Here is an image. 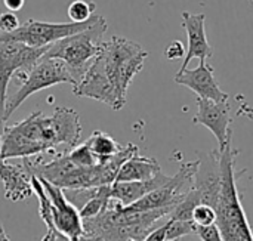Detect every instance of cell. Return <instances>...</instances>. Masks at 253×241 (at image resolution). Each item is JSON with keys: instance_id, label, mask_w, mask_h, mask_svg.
Returning a JSON list of instances; mask_svg holds the SVG:
<instances>
[{"instance_id": "7a4b0ae2", "label": "cell", "mask_w": 253, "mask_h": 241, "mask_svg": "<svg viewBox=\"0 0 253 241\" xmlns=\"http://www.w3.org/2000/svg\"><path fill=\"white\" fill-rule=\"evenodd\" d=\"M173 209H156L147 212H133L120 203H111L102 215L83 221V234L96 237L101 241H142L151 231L156 222L168 218Z\"/></svg>"}, {"instance_id": "4fadbf2b", "label": "cell", "mask_w": 253, "mask_h": 241, "mask_svg": "<svg viewBox=\"0 0 253 241\" xmlns=\"http://www.w3.org/2000/svg\"><path fill=\"white\" fill-rule=\"evenodd\" d=\"M175 83L188 87L193 90L197 98L211 99L215 102H228L230 95L224 92L219 84L216 83L213 67L209 65L206 61H200L197 68L178 71L175 76Z\"/></svg>"}, {"instance_id": "9a60e30c", "label": "cell", "mask_w": 253, "mask_h": 241, "mask_svg": "<svg viewBox=\"0 0 253 241\" xmlns=\"http://www.w3.org/2000/svg\"><path fill=\"white\" fill-rule=\"evenodd\" d=\"M0 181L4 187V197L10 201H22L33 196L31 178L24 164L9 163L0 159Z\"/></svg>"}, {"instance_id": "603a6c76", "label": "cell", "mask_w": 253, "mask_h": 241, "mask_svg": "<svg viewBox=\"0 0 253 241\" xmlns=\"http://www.w3.org/2000/svg\"><path fill=\"white\" fill-rule=\"evenodd\" d=\"M64 194H65L67 200L77 210H80L87 201H90L93 197H96L98 187H92V188H77V190H64Z\"/></svg>"}, {"instance_id": "5b68a950", "label": "cell", "mask_w": 253, "mask_h": 241, "mask_svg": "<svg viewBox=\"0 0 253 241\" xmlns=\"http://www.w3.org/2000/svg\"><path fill=\"white\" fill-rule=\"evenodd\" d=\"M15 76L19 80V87L6 99L4 121H7V119L19 108V105L31 95L59 83H70L73 86L76 84L67 65L62 61L46 56H42L30 70L19 71Z\"/></svg>"}, {"instance_id": "484cf974", "label": "cell", "mask_w": 253, "mask_h": 241, "mask_svg": "<svg viewBox=\"0 0 253 241\" xmlns=\"http://www.w3.org/2000/svg\"><path fill=\"white\" fill-rule=\"evenodd\" d=\"M196 236H199V239L202 241H224L216 224L211 227H197Z\"/></svg>"}, {"instance_id": "1f68e13d", "label": "cell", "mask_w": 253, "mask_h": 241, "mask_svg": "<svg viewBox=\"0 0 253 241\" xmlns=\"http://www.w3.org/2000/svg\"><path fill=\"white\" fill-rule=\"evenodd\" d=\"M56 241H76V240H68L67 237L61 236V234H56Z\"/></svg>"}, {"instance_id": "ba28073f", "label": "cell", "mask_w": 253, "mask_h": 241, "mask_svg": "<svg viewBox=\"0 0 253 241\" xmlns=\"http://www.w3.org/2000/svg\"><path fill=\"white\" fill-rule=\"evenodd\" d=\"M93 16L87 22H68V24H53L44 21L28 19L21 24L15 31L0 34V41H16L27 44L30 47H49L61 39L77 34L86 30L92 24Z\"/></svg>"}, {"instance_id": "83f0119b", "label": "cell", "mask_w": 253, "mask_h": 241, "mask_svg": "<svg viewBox=\"0 0 253 241\" xmlns=\"http://www.w3.org/2000/svg\"><path fill=\"white\" fill-rule=\"evenodd\" d=\"M166 233H168V221L160 228L153 230L142 241H168L166 240Z\"/></svg>"}, {"instance_id": "4316f807", "label": "cell", "mask_w": 253, "mask_h": 241, "mask_svg": "<svg viewBox=\"0 0 253 241\" xmlns=\"http://www.w3.org/2000/svg\"><path fill=\"white\" fill-rule=\"evenodd\" d=\"M185 49H184V44L179 41V40H175V41H172L168 47H166V50H165V56L169 59V61H175V59H181V58H184L185 56Z\"/></svg>"}, {"instance_id": "836d02e7", "label": "cell", "mask_w": 253, "mask_h": 241, "mask_svg": "<svg viewBox=\"0 0 253 241\" xmlns=\"http://www.w3.org/2000/svg\"><path fill=\"white\" fill-rule=\"evenodd\" d=\"M176 241H179V240H176Z\"/></svg>"}, {"instance_id": "7c38bea8", "label": "cell", "mask_w": 253, "mask_h": 241, "mask_svg": "<svg viewBox=\"0 0 253 241\" xmlns=\"http://www.w3.org/2000/svg\"><path fill=\"white\" fill-rule=\"evenodd\" d=\"M73 93L80 98H90V99L99 101L111 107L114 111H119L123 108L119 102L116 89L110 83L101 64L96 59H93V62L89 65L86 73L77 81V84L73 86Z\"/></svg>"}, {"instance_id": "277c9868", "label": "cell", "mask_w": 253, "mask_h": 241, "mask_svg": "<svg viewBox=\"0 0 253 241\" xmlns=\"http://www.w3.org/2000/svg\"><path fill=\"white\" fill-rule=\"evenodd\" d=\"M107 28L108 25L105 18L93 15L92 24L86 30L50 44L43 56L62 61L77 84L89 65L98 56Z\"/></svg>"}, {"instance_id": "52a82bcc", "label": "cell", "mask_w": 253, "mask_h": 241, "mask_svg": "<svg viewBox=\"0 0 253 241\" xmlns=\"http://www.w3.org/2000/svg\"><path fill=\"white\" fill-rule=\"evenodd\" d=\"M46 50L47 47H30L16 41H0V133L6 126L4 105L12 77L19 71L30 70Z\"/></svg>"}, {"instance_id": "2e32d148", "label": "cell", "mask_w": 253, "mask_h": 241, "mask_svg": "<svg viewBox=\"0 0 253 241\" xmlns=\"http://www.w3.org/2000/svg\"><path fill=\"white\" fill-rule=\"evenodd\" d=\"M172 176L165 175L160 172L154 178L148 181H139V182H114L111 185V197L117 203H120L123 207L130 206L145 197L148 193L166 185L170 181Z\"/></svg>"}, {"instance_id": "3957f363", "label": "cell", "mask_w": 253, "mask_h": 241, "mask_svg": "<svg viewBox=\"0 0 253 241\" xmlns=\"http://www.w3.org/2000/svg\"><path fill=\"white\" fill-rule=\"evenodd\" d=\"M148 52L132 40L113 36L110 40H104L98 56L95 58L110 83L116 89L119 102L126 105V96L133 77L142 70Z\"/></svg>"}, {"instance_id": "7402d4cb", "label": "cell", "mask_w": 253, "mask_h": 241, "mask_svg": "<svg viewBox=\"0 0 253 241\" xmlns=\"http://www.w3.org/2000/svg\"><path fill=\"white\" fill-rule=\"evenodd\" d=\"M68 157L73 161L74 166L77 167H92L95 164H98L96 157L93 156V153L87 148L86 144L77 145L73 150L68 151Z\"/></svg>"}, {"instance_id": "d4e9b609", "label": "cell", "mask_w": 253, "mask_h": 241, "mask_svg": "<svg viewBox=\"0 0 253 241\" xmlns=\"http://www.w3.org/2000/svg\"><path fill=\"white\" fill-rule=\"evenodd\" d=\"M19 19L15 12H4L0 15V34L12 33L19 27Z\"/></svg>"}, {"instance_id": "8992f818", "label": "cell", "mask_w": 253, "mask_h": 241, "mask_svg": "<svg viewBox=\"0 0 253 241\" xmlns=\"http://www.w3.org/2000/svg\"><path fill=\"white\" fill-rule=\"evenodd\" d=\"M43 113L36 111L19 123L4 126L0 133V159H27L47 154L42 138Z\"/></svg>"}, {"instance_id": "f1b7e54d", "label": "cell", "mask_w": 253, "mask_h": 241, "mask_svg": "<svg viewBox=\"0 0 253 241\" xmlns=\"http://www.w3.org/2000/svg\"><path fill=\"white\" fill-rule=\"evenodd\" d=\"M25 0H3V4L4 7L9 10V12H18L22 9Z\"/></svg>"}, {"instance_id": "f546056e", "label": "cell", "mask_w": 253, "mask_h": 241, "mask_svg": "<svg viewBox=\"0 0 253 241\" xmlns=\"http://www.w3.org/2000/svg\"><path fill=\"white\" fill-rule=\"evenodd\" d=\"M56 234L55 231H47V234L42 239V241H56Z\"/></svg>"}, {"instance_id": "ac0fdd59", "label": "cell", "mask_w": 253, "mask_h": 241, "mask_svg": "<svg viewBox=\"0 0 253 241\" xmlns=\"http://www.w3.org/2000/svg\"><path fill=\"white\" fill-rule=\"evenodd\" d=\"M87 145V148L93 153V156L96 157L98 163L113 157L114 154H117L122 150V145L108 133L102 132V130H95L84 142Z\"/></svg>"}, {"instance_id": "5bb4252c", "label": "cell", "mask_w": 253, "mask_h": 241, "mask_svg": "<svg viewBox=\"0 0 253 241\" xmlns=\"http://www.w3.org/2000/svg\"><path fill=\"white\" fill-rule=\"evenodd\" d=\"M181 16H182V27L185 28L188 37V47L179 70L184 71L188 68V64L194 58H199V61H206L213 55V50L206 36V15L191 13L185 10L181 13Z\"/></svg>"}, {"instance_id": "4dcf8cb0", "label": "cell", "mask_w": 253, "mask_h": 241, "mask_svg": "<svg viewBox=\"0 0 253 241\" xmlns=\"http://www.w3.org/2000/svg\"><path fill=\"white\" fill-rule=\"evenodd\" d=\"M0 241H10L9 240V237L6 236L4 228H3V225H1V224H0Z\"/></svg>"}, {"instance_id": "30bf717a", "label": "cell", "mask_w": 253, "mask_h": 241, "mask_svg": "<svg viewBox=\"0 0 253 241\" xmlns=\"http://www.w3.org/2000/svg\"><path fill=\"white\" fill-rule=\"evenodd\" d=\"M193 123L208 127L215 135L218 141V151H224L230 144H233L230 102H215L197 98V113Z\"/></svg>"}, {"instance_id": "44dd1931", "label": "cell", "mask_w": 253, "mask_h": 241, "mask_svg": "<svg viewBox=\"0 0 253 241\" xmlns=\"http://www.w3.org/2000/svg\"><path fill=\"white\" fill-rule=\"evenodd\" d=\"M197 227L193 221H178V219H170L168 218V233H166V240L176 241L185 236L196 234Z\"/></svg>"}, {"instance_id": "cb8c5ba5", "label": "cell", "mask_w": 253, "mask_h": 241, "mask_svg": "<svg viewBox=\"0 0 253 241\" xmlns=\"http://www.w3.org/2000/svg\"><path fill=\"white\" fill-rule=\"evenodd\" d=\"M193 222L196 227H211L216 224V210L209 204H197L193 210Z\"/></svg>"}, {"instance_id": "9c48e42d", "label": "cell", "mask_w": 253, "mask_h": 241, "mask_svg": "<svg viewBox=\"0 0 253 241\" xmlns=\"http://www.w3.org/2000/svg\"><path fill=\"white\" fill-rule=\"evenodd\" d=\"M82 136L80 117L76 110L67 107H56L52 116H44L42 119V138L46 145L47 154L58 156L62 154L59 147H67L73 150L79 145Z\"/></svg>"}, {"instance_id": "8fae6325", "label": "cell", "mask_w": 253, "mask_h": 241, "mask_svg": "<svg viewBox=\"0 0 253 241\" xmlns=\"http://www.w3.org/2000/svg\"><path fill=\"white\" fill-rule=\"evenodd\" d=\"M40 182L52 203V216L56 233L67 237L68 240H77L79 237H82L83 221L79 215V210L67 200L64 190L55 187L44 179H40Z\"/></svg>"}, {"instance_id": "ffe728a7", "label": "cell", "mask_w": 253, "mask_h": 241, "mask_svg": "<svg viewBox=\"0 0 253 241\" xmlns=\"http://www.w3.org/2000/svg\"><path fill=\"white\" fill-rule=\"evenodd\" d=\"M95 3L89 0H74L68 4L67 13L71 22H87L95 13Z\"/></svg>"}, {"instance_id": "d6a6232c", "label": "cell", "mask_w": 253, "mask_h": 241, "mask_svg": "<svg viewBox=\"0 0 253 241\" xmlns=\"http://www.w3.org/2000/svg\"><path fill=\"white\" fill-rule=\"evenodd\" d=\"M251 1H252V4H253V0H251Z\"/></svg>"}, {"instance_id": "d6986e66", "label": "cell", "mask_w": 253, "mask_h": 241, "mask_svg": "<svg viewBox=\"0 0 253 241\" xmlns=\"http://www.w3.org/2000/svg\"><path fill=\"white\" fill-rule=\"evenodd\" d=\"M111 201H113V197H111V185L98 187L96 197H93L90 201H87L79 210V215H80L82 221L92 219V218H96V216L102 215L107 209H110Z\"/></svg>"}, {"instance_id": "e0dca14e", "label": "cell", "mask_w": 253, "mask_h": 241, "mask_svg": "<svg viewBox=\"0 0 253 241\" xmlns=\"http://www.w3.org/2000/svg\"><path fill=\"white\" fill-rule=\"evenodd\" d=\"M162 172V167L156 159L151 157H142L135 154L130 157L119 170V175L116 178V182H139V181H148L159 175Z\"/></svg>"}, {"instance_id": "6da1fadb", "label": "cell", "mask_w": 253, "mask_h": 241, "mask_svg": "<svg viewBox=\"0 0 253 241\" xmlns=\"http://www.w3.org/2000/svg\"><path fill=\"white\" fill-rule=\"evenodd\" d=\"M219 169V193L215 203L216 227L224 241H253V230L245 213L237 188L236 157L237 150L230 144L224 151H213Z\"/></svg>"}]
</instances>
